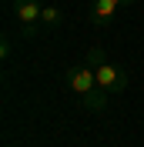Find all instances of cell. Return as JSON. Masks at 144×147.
Returning <instances> with one entry per match:
<instances>
[{"label":"cell","instance_id":"52a82bcc","mask_svg":"<svg viewBox=\"0 0 144 147\" xmlns=\"http://www.w3.org/2000/svg\"><path fill=\"white\" fill-rule=\"evenodd\" d=\"M84 64H90V67H101V64H107V50L104 47H87V54H84Z\"/></svg>","mask_w":144,"mask_h":147},{"label":"cell","instance_id":"6da1fadb","mask_svg":"<svg viewBox=\"0 0 144 147\" xmlns=\"http://www.w3.org/2000/svg\"><path fill=\"white\" fill-rule=\"evenodd\" d=\"M14 20L24 24V37L37 34V24H40V13H44V3L40 0H14Z\"/></svg>","mask_w":144,"mask_h":147},{"label":"cell","instance_id":"3957f363","mask_svg":"<svg viewBox=\"0 0 144 147\" xmlns=\"http://www.w3.org/2000/svg\"><path fill=\"white\" fill-rule=\"evenodd\" d=\"M94 77H97V87H104L107 94H124L127 90V74L117 64H101L94 67Z\"/></svg>","mask_w":144,"mask_h":147},{"label":"cell","instance_id":"5b68a950","mask_svg":"<svg viewBox=\"0 0 144 147\" xmlns=\"http://www.w3.org/2000/svg\"><path fill=\"white\" fill-rule=\"evenodd\" d=\"M107 97L111 94L104 90V87H94L90 94L81 97V104H84V110H90V114H104V110H107Z\"/></svg>","mask_w":144,"mask_h":147},{"label":"cell","instance_id":"277c9868","mask_svg":"<svg viewBox=\"0 0 144 147\" xmlns=\"http://www.w3.org/2000/svg\"><path fill=\"white\" fill-rule=\"evenodd\" d=\"M124 3H134V0H94L90 10H87V20L94 24V27H101V24H107V20L114 17Z\"/></svg>","mask_w":144,"mask_h":147},{"label":"cell","instance_id":"ba28073f","mask_svg":"<svg viewBox=\"0 0 144 147\" xmlns=\"http://www.w3.org/2000/svg\"><path fill=\"white\" fill-rule=\"evenodd\" d=\"M0 57H3V60L10 57V37H3V40H0Z\"/></svg>","mask_w":144,"mask_h":147},{"label":"cell","instance_id":"8992f818","mask_svg":"<svg viewBox=\"0 0 144 147\" xmlns=\"http://www.w3.org/2000/svg\"><path fill=\"white\" fill-rule=\"evenodd\" d=\"M60 20H64V10H60V7H50V3H44V13H40V24H44V27H57Z\"/></svg>","mask_w":144,"mask_h":147},{"label":"cell","instance_id":"7a4b0ae2","mask_svg":"<svg viewBox=\"0 0 144 147\" xmlns=\"http://www.w3.org/2000/svg\"><path fill=\"white\" fill-rule=\"evenodd\" d=\"M64 84L71 87L77 97H84V94H90L94 87H97V77H94V67L90 64H74L64 70Z\"/></svg>","mask_w":144,"mask_h":147}]
</instances>
